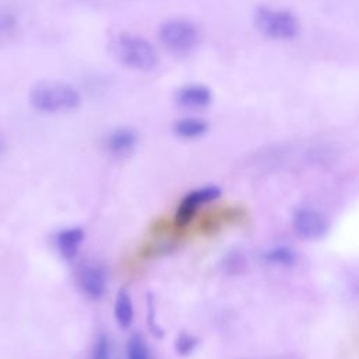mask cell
I'll use <instances>...</instances> for the list:
<instances>
[{
	"instance_id": "cell-1",
	"label": "cell",
	"mask_w": 359,
	"mask_h": 359,
	"mask_svg": "<svg viewBox=\"0 0 359 359\" xmlns=\"http://www.w3.org/2000/svg\"><path fill=\"white\" fill-rule=\"evenodd\" d=\"M29 101L38 111L59 112L74 109L80 104V94L67 83L43 80L31 88Z\"/></svg>"
},
{
	"instance_id": "cell-13",
	"label": "cell",
	"mask_w": 359,
	"mask_h": 359,
	"mask_svg": "<svg viewBox=\"0 0 359 359\" xmlns=\"http://www.w3.org/2000/svg\"><path fill=\"white\" fill-rule=\"evenodd\" d=\"M264 259L272 265H279V266H290L296 262L297 255L293 248L287 245H278L271 250H268L264 254Z\"/></svg>"
},
{
	"instance_id": "cell-11",
	"label": "cell",
	"mask_w": 359,
	"mask_h": 359,
	"mask_svg": "<svg viewBox=\"0 0 359 359\" xmlns=\"http://www.w3.org/2000/svg\"><path fill=\"white\" fill-rule=\"evenodd\" d=\"M114 316L116 323L122 328H128L133 320V306L129 293L125 289H121L116 293L115 304H114Z\"/></svg>"
},
{
	"instance_id": "cell-5",
	"label": "cell",
	"mask_w": 359,
	"mask_h": 359,
	"mask_svg": "<svg viewBox=\"0 0 359 359\" xmlns=\"http://www.w3.org/2000/svg\"><path fill=\"white\" fill-rule=\"evenodd\" d=\"M219 196H220V189L215 185H206V187H202L199 189H195V191L187 194L178 205V209H177V213L174 217L175 226L178 229L185 227L192 220V217L195 216V213L201 205L215 201Z\"/></svg>"
},
{
	"instance_id": "cell-3",
	"label": "cell",
	"mask_w": 359,
	"mask_h": 359,
	"mask_svg": "<svg viewBox=\"0 0 359 359\" xmlns=\"http://www.w3.org/2000/svg\"><path fill=\"white\" fill-rule=\"evenodd\" d=\"M116 55L128 67L151 70L158 63V55L149 41L132 34H122L116 41Z\"/></svg>"
},
{
	"instance_id": "cell-4",
	"label": "cell",
	"mask_w": 359,
	"mask_h": 359,
	"mask_svg": "<svg viewBox=\"0 0 359 359\" xmlns=\"http://www.w3.org/2000/svg\"><path fill=\"white\" fill-rule=\"evenodd\" d=\"M198 29L187 20H170L160 28L161 42L174 52H187L198 43Z\"/></svg>"
},
{
	"instance_id": "cell-10",
	"label": "cell",
	"mask_w": 359,
	"mask_h": 359,
	"mask_svg": "<svg viewBox=\"0 0 359 359\" xmlns=\"http://www.w3.org/2000/svg\"><path fill=\"white\" fill-rule=\"evenodd\" d=\"M136 144V133L129 128H118L107 139V147L111 153L122 156L129 153Z\"/></svg>"
},
{
	"instance_id": "cell-7",
	"label": "cell",
	"mask_w": 359,
	"mask_h": 359,
	"mask_svg": "<svg viewBox=\"0 0 359 359\" xmlns=\"http://www.w3.org/2000/svg\"><path fill=\"white\" fill-rule=\"evenodd\" d=\"M177 104L187 109H201L210 104L212 91L208 86L199 83L185 84L175 94Z\"/></svg>"
},
{
	"instance_id": "cell-12",
	"label": "cell",
	"mask_w": 359,
	"mask_h": 359,
	"mask_svg": "<svg viewBox=\"0 0 359 359\" xmlns=\"http://www.w3.org/2000/svg\"><path fill=\"white\" fill-rule=\"evenodd\" d=\"M174 130L181 137L194 139L202 136L208 130V123L201 118H182L174 123Z\"/></svg>"
},
{
	"instance_id": "cell-16",
	"label": "cell",
	"mask_w": 359,
	"mask_h": 359,
	"mask_svg": "<svg viewBox=\"0 0 359 359\" xmlns=\"http://www.w3.org/2000/svg\"><path fill=\"white\" fill-rule=\"evenodd\" d=\"M15 21L10 14L0 13V35H4L6 32H10L14 29Z\"/></svg>"
},
{
	"instance_id": "cell-15",
	"label": "cell",
	"mask_w": 359,
	"mask_h": 359,
	"mask_svg": "<svg viewBox=\"0 0 359 359\" xmlns=\"http://www.w3.org/2000/svg\"><path fill=\"white\" fill-rule=\"evenodd\" d=\"M196 344H198V339L195 337H192L187 332H182L178 335V338L175 341V349L181 355H188L189 352L194 351Z\"/></svg>"
},
{
	"instance_id": "cell-8",
	"label": "cell",
	"mask_w": 359,
	"mask_h": 359,
	"mask_svg": "<svg viewBox=\"0 0 359 359\" xmlns=\"http://www.w3.org/2000/svg\"><path fill=\"white\" fill-rule=\"evenodd\" d=\"M79 283L91 299H98L105 290V272L98 265H83L79 269Z\"/></svg>"
},
{
	"instance_id": "cell-9",
	"label": "cell",
	"mask_w": 359,
	"mask_h": 359,
	"mask_svg": "<svg viewBox=\"0 0 359 359\" xmlns=\"http://www.w3.org/2000/svg\"><path fill=\"white\" fill-rule=\"evenodd\" d=\"M84 238V233L81 229L74 227V229H67L56 236V244L59 248L60 255L65 259H73L77 254V250Z\"/></svg>"
},
{
	"instance_id": "cell-6",
	"label": "cell",
	"mask_w": 359,
	"mask_h": 359,
	"mask_svg": "<svg viewBox=\"0 0 359 359\" xmlns=\"http://www.w3.org/2000/svg\"><path fill=\"white\" fill-rule=\"evenodd\" d=\"M296 234L306 240H318L325 236L328 230V220L316 209H297L292 219Z\"/></svg>"
},
{
	"instance_id": "cell-14",
	"label": "cell",
	"mask_w": 359,
	"mask_h": 359,
	"mask_svg": "<svg viewBox=\"0 0 359 359\" xmlns=\"http://www.w3.org/2000/svg\"><path fill=\"white\" fill-rule=\"evenodd\" d=\"M128 359H150L147 346L142 337L133 335L128 344Z\"/></svg>"
},
{
	"instance_id": "cell-2",
	"label": "cell",
	"mask_w": 359,
	"mask_h": 359,
	"mask_svg": "<svg viewBox=\"0 0 359 359\" xmlns=\"http://www.w3.org/2000/svg\"><path fill=\"white\" fill-rule=\"evenodd\" d=\"M254 24L261 34L279 41L293 39L300 31L299 20L292 11L268 6L255 10Z\"/></svg>"
}]
</instances>
